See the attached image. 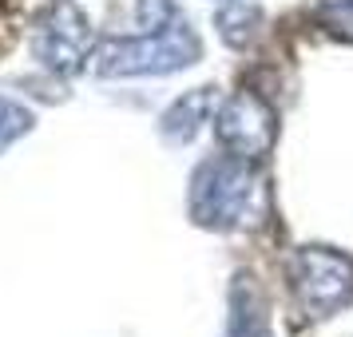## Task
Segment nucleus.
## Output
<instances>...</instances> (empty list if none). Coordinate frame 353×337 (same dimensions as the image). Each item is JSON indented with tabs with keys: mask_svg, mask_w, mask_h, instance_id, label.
I'll return each mask as SVG.
<instances>
[{
	"mask_svg": "<svg viewBox=\"0 0 353 337\" xmlns=\"http://www.w3.org/2000/svg\"><path fill=\"white\" fill-rule=\"evenodd\" d=\"M318 20L341 40H353V0H321Z\"/></svg>",
	"mask_w": 353,
	"mask_h": 337,
	"instance_id": "11",
	"label": "nucleus"
},
{
	"mask_svg": "<svg viewBox=\"0 0 353 337\" xmlns=\"http://www.w3.org/2000/svg\"><path fill=\"white\" fill-rule=\"evenodd\" d=\"M191 218L207 230H230L250 214L254 203V163L219 155L207 159L191 178Z\"/></svg>",
	"mask_w": 353,
	"mask_h": 337,
	"instance_id": "2",
	"label": "nucleus"
},
{
	"mask_svg": "<svg viewBox=\"0 0 353 337\" xmlns=\"http://www.w3.org/2000/svg\"><path fill=\"white\" fill-rule=\"evenodd\" d=\"M214 28L223 36V44L246 48L258 36V28H262V8L258 4H246V0H234V4H226L223 12L214 17Z\"/></svg>",
	"mask_w": 353,
	"mask_h": 337,
	"instance_id": "8",
	"label": "nucleus"
},
{
	"mask_svg": "<svg viewBox=\"0 0 353 337\" xmlns=\"http://www.w3.org/2000/svg\"><path fill=\"white\" fill-rule=\"evenodd\" d=\"M219 147L234 159L258 163L274 151L278 139V112L258 92H234L214 115Z\"/></svg>",
	"mask_w": 353,
	"mask_h": 337,
	"instance_id": "5",
	"label": "nucleus"
},
{
	"mask_svg": "<svg viewBox=\"0 0 353 337\" xmlns=\"http://www.w3.org/2000/svg\"><path fill=\"white\" fill-rule=\"evenodd\" d=\"M210 108H214V88H194L187 96H179L159 119V131L167 143H191L199 127L207 123Z\"/></svg>",
	"mask_w": 353,
	"mask_h": 337,
	"instance_id": "6",
	"label": "nucleus"
},
{
	"mask_svg": "<svg viewBox=\"0 0 353 337\" xmlns=\"http://www.w3.org/2000/svg\"><path fill=\"white\" fill-rule=\"evenodd\" d=\"M32 52L56 76H76L92 60V20L83 17L76 0H52L32 32Z\"/></svg>",
	"mask_w": 353,
	"mask_h": 337,
	"instance_id": "4",
	"label": "nucleus"
},
{
	"mask_svg": "<svg viewBox=\"0 0 353 337\" xmlns=\"http://www.w3.org/2000/svg\"><path fill=\"white\" fill-rule=\"evenodd\" d=\"M290 282L310 318H330L353 298V258L334 246H302L290 262Z\"/></svg>",
	"mask_w": 353,
	"mask_h": 337,
	"instance_id": "3",
	"label": "nucleus"
},
{
	"mask_svg": "<svg viewBox=\"0 0 353 337\" xmlns=\"http://www.w3.org/2000/svg\"><path fill=\"white\" fill-rule=\"evenodd\" d=\"M40 0H0V60L17 48L24 24L36 17Z\"/></svg>",
	"mask_w": 353,
	"mask_h": 337,
	"instance_id": "9",
	"label": "nucleus"
},
{
	"mask_svg": "<svg viewBox=\"0 0 353 337\" xmlns=\"http://www.w3.org/2000/svg\"><path fill=\"white\" fill-rule=\"evenodd\" d=\"M203 56L199 36L187 20L167 24L163 32H147L143 40H103L92 52V72L103 80L115 76H171L191 68Z\"/></svg>",
	"mask_w": 353,
	"mask_h": 337,
	"instance_id": "1",
	"label": "nucleus"
},
{
	"mask_svg": "<svg viewBox=\"0 0 353 337\" xmlns=\"http://www.w3.org/2000/svg\"><path fill=\"white\" fill-rule=\"evenodd\" d=\"M28 131H32V112H28V108H20L17 99L0 96V151H4V147H12L20 135H28Z\"/></svg>",
	"mask_w": 353,
	"mask_h": 337,
	"instance_id": "10",
	"label": "nucleus"
},
{
	"mask_svg": "<svg viewBox=\"0 0 353 337\" xmlns=\"http://www.w3.org/2000/svg\"><path fill=\"white\" fill-rule=\"evenodd\" d=\"M230 337H270L266 302L250 274H234V286H230Z\"/></svg>",
	"mask_w": 353,
	"mask_h": 337,
	"instance_id": "7",
	"label": "nucleus"
},
{
	"mask_svg": "<svg viewBox=\"0 0 353 337\" xmlns=\"http://www.w3.org/2000/svg\"><path fill=\"white\" fill-rule=\"evenodd\" d=\"M175 20H179V12L171 0H139V28L143 32H163Z\"/></svg>",
	"mask_w": 353,
	"mask_h": 337,
	"instance_id": "12",
	"label": "nucleus"
}]
</instances>
